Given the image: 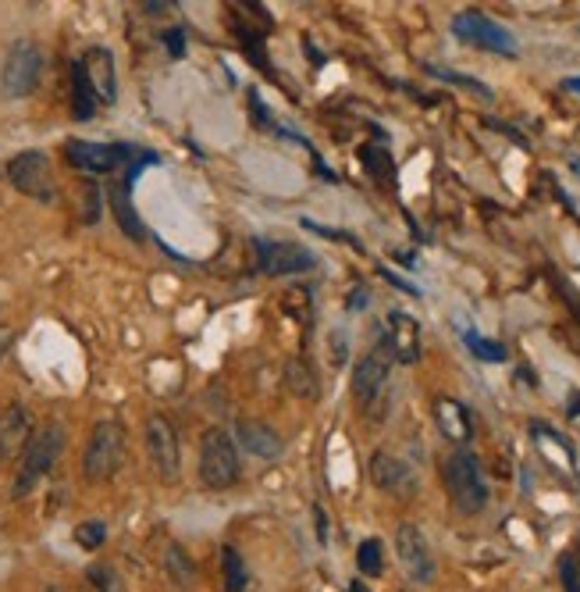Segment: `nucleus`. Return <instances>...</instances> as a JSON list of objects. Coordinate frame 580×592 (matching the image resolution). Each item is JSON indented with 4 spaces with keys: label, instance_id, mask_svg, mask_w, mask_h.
Returning <instances> with one entry per match:
<instances>
[{
    "label": "nucleus",
    "instance_id": "obj_1",
    "mask_svg": "<svg viewBox=\"0 0 580 592\" xmlns=\"http://www.w3.org/2000/svg\"><path fill=\"white\" fill-rule=\"evenodd\" d=\"M61 450H65V428L58 421H50V425L40 428V433H32L29 446L22 450V457H18V475H14L11 496L26 499L53 472V464H58Z\"/></svg>",
    "mask_w": 580,
    "mask_h": 592
},
{
    "label": "nucleus",
    "instance_id": "obj_2",
    "mask_svg": "<svg viewBox=\"0 0 580 592\" xmlns=\"http://www.w3.org/2000/svg\"><path fill=\"white\" fill-rule=\"evenodd\" d=\"M442 482H445V493H449L452 504H456V511H463V514L484 511L488 482H484V472H481V460L470 450H456V454L445 457Z\"/></svg>",
    "mask_w": 580,
    "mask_h": 592
},
{
    "label": "nucleus",
    "instance_id": "obj_3",
    "mask_svg": "<svg viewBox=\"0 0 580 592\" xmlns=\"http://www.w3.org/2000/svg\"><path fill=\"white\" fill-rule=\"evenodd\" d=\"M243 475L239 450H235V439L225 428H207L204 439H199V478H204L207 489H232Z\"/></svg>",
    "mask_w": 580,
    "mask_h": 592
},
{
    "label": "nucleus",
    "instance_id": "obj_4",
    "mask_svg": "<svg viewBox=\"0 0 580 592\" xmlns=\"http://www.w3.org/2000/svg\"><path fill=\"white\" fill-rule=\"evenodd\" d=\"M121 464H125V428L111 418L97 421L82 454V475L89 482H107L121 472Z\"/></svg>",
    "mask_w": 580,
    "mask_h": 592
},
{
    "label": "nucleus",
    "instance_id": "obj_5",
    "mask_svg": "<svg viewBox=\"0 0 580 592\" xmlns=\"http://www.w3.org/2000/svg\"><path fill=\"white\" fill-rule=\"evenodd\" d=\"M8 178L18 193L32 196L40 204L58 201V178H53V165L43 151H26L8 161Z\"/></svg>",
    "mask_w": 580,
    "mask_h": 592
},
{
    "label": "nucleus",
    "instance_id": "obj_6",
    "mask_svg": "<svg viewBox=\"0 0 580 592\" xmlns=\"http://www.w3.org/2000/svg\"><path fill=\"white\" fill-rule=\"evenodd\" d=\"M43 76V50L32 40H14L8 47L4 68H0V86L8 97H29Z\"/></svg>",
    "mask_w": 580,
    "mask_h": 592
},
{
    "label": "nucleus",
    "instance_id": "obj_7",
    "mask_svg": "<svg viewBox=\"0 0 580 592\" xmlns=\"http://www.w3.org/2000/svg\"><path fill=\"white\" fill-rule=\"evenodd\" d=\"M452 32L460 36L463 43L478 47V50H492V54H505V58H517V40L513 32L499 26L495 18H488L481 11H463L452 18Z\"/></svg>",
    "mask_w": 580,
    "mask_h": 592
},
{
    "label": "nucleus",
    "instance_id": "obj_8",
    "mask_svg": "<svg viewBox=\"0 0 580 592\" xmlns=\"http://www.w3.org/2000/svg\"><path fill=\"white\" fill-rule=\"evenodd\" d=\"M395 557H399V564H403L406 579L416 582V585H431L434 575H439L427 535L416 525H399V532H395Z\"/></svg>",
    "mask_w": 580,
    "mask_h": 592
},
{
    "label": "nucleus",
    "instance_id": "obj_9",
    "mask_svg": "<svg viewBox=\"0 0 580 592\" xmlns=\"http://www.w3.org/2000/svg\"><path fill=\"white\" fill-rule=\"evenodd\" d=\"M142 439H147V454L160 482H175L178 478V464H183V450H178V436L175 425L165 415H150L147 428H142Z\"/></svg>",
    "mask_w": 580,
    "mask_h": 592
},
{
    "label": "nucleus",
    "instance_id": "obj_10",
    "mask_svg": "<svg viewBox=\"0 0 580 592\" xmlns=\"http://www.w3.org/2000/svg\"><path fill=\"white\" fill-rule=\"evenodd\" d=\"M382 347L392 353V361H399V365H416V361H421V326H416V318L406 314V311H392Z\"/></svg>",
    "mask_w": 580,
    "mask_h": 592
},
{
    "label": "nucleus",
    "instance_id": "obj_11",
    "mask_svg": "<svg viewBox=\"0 0 580 592\" xmlns=\"http://www.w3.org/2000/svg\"><path fill=\"white\" fill-rule=\"evenodd\" d=\"M389 368H392V353L385 347H374L364 361L356 365V371H353V397L360 400V407H371L377 397H382V389L389 382Z\"/></svg>",
    "mask_w": 580,
    "mask_h": 592
},
{
    "label": "nucleus",
    "instance_id": "obj_12",
    "mask_svg": "<svg viewBox=\"0 0 580 592\" xmlns=\"http://www.w3.org/2000/svg\"><path fill=\"white\" fill-rule=\"evenodd\" d=\"M257 254L267 275H303L317 264V258L299 243H257Z\"/></svg>",
    "mask_w": 580,
    "mask_h": 592
},
{
    "label": "nucleus",
    "instance_id": "obj_13",
    "mask_svg": "<svg viewBox=\"0 0 580 592\" xmlns=\"http://www.w3.org/2000/svg\"><path fill=\"white\" fill-rule=\"evenodd\" d=\"M82 71L89 79L97 104H115L118 100V76H115V54L107 47H89L82 58Z\"/></svg>",
    "mask_w": 580,
    "mask_h": 592
},
{
    "label": "nucleus",
    "instance_id": "obj_14",
    "mask_svg": "<svg viewBox=\"0 0 580 592\" xmlns=\"http://www.w3.org/2000/svg\"><path fill=\"white\" fill-rule=\"evenodd\" d=\"M371 482L389 496H413L416 493V478L410 472V464L385 454V450H377L371 457Z\"/></svg>",
    "mask_w": 580,
    "mask_h": 592
},
{
    "label": "nucleus",
    "instance_id": "obj_15",
    "mask_svg": "<svg viewBox=\"0 0 580 592\" xmlns=\"http://www.w3.org/2000/svg\"><path fill=\"white\" fill-rule=\"evenodd\" d=\"M32 439V421H29V410L22 404H11L4 407V415H0V460H11V457H22V450Z\"/></svg>",
    "mask_w": 580,
    "mask_h": 592
},
{
    "label": "nucleus",
    "instance_id": "obj_16",
    "mask_svg": "<svg viewBox=\"0 0 580 592\" xmlns=\"http://www.w3.org/2000/svg\"><path fill=\"white\" fill-rule=\"evenodd\" d=\"M68 161L79 172L89 175H107L118 168L121 161V147H104V143H86V139H71L68 143Z\"/></svg>",
    "mask_w": 580,
    "mask_h": 592
},
{
    "label": "nucleus",
    "instance_id": "obj_17",
    "mask_svg": "<svg viewBox=\"0 0 580 592\" xmlns=\"http://www.w3.org/2000/svg\"><path fill=\"white\" fill-rule=\"evenodd\" d=\"M235 436H239V446L246 454L260 457V460H275L282 454V439L271 425L264 421H253V418H243L235 425Z\"/></svg>",
    "mask_w": 580,
    "mask_h": 592
},
{
    "label": "nucleus",
    "instance_id": "obj_18",
    "mask_svg": "<svg viewBox=\"0 0 580 592\" xmlns=\"http://www.w3.org/2000/svg\"><path fill=\"white\" fill-rule=\"evenodd\" d=\"M434 421H439L442 436L452 439V443H466L470 433H474V425H470L466 407H463L460 400H449V397H442L439 404H434Z\"/></svg>",
    "mask_w": 580,
    "mask_h": 592
},
{
    "label": "nucleus",
    "instance_id": "obj_19",
    "mask_svg": "<svg viewBox=\"0 0 580 592\" xmlns=\"http://www.w3.org/2000/svg\"><path fill=\"white\" fill-rule=\"evenodd\" d=\"M285 386L296 400H306V404H314L321 397L317 371L311 368V361H303V357H293V361L285 365Z\"/></svg>",
    "mask_w": 580,
    "mask_h": 592
},
{
    "label": "nucleus",
    "instance_id": "obj_20",
    "mask_svg": "<svg viewBox=\"0 0 580 592\" xmlns=\"http://www.w3.org/2000/svg\"><path fill=\"white\" fill-rule=\"evenodd\" d=\"M71 107H76V118H94L97 111V97H94V89H89L82 61L71 68Z\"/></svg>",
    "mask_w": 580,
    "mask_h": 592
},
{
    "label": "nucleus",
    "instance_id": "obj_21",
    "mask_svg": "<svg viewBox=\"0 0 580 592\" xmlns=\"http://www.w3.org/2000/svg\"><path fill=\"white\" fill-rule=\"evenodd\" d=\"M165 567H168V575H171L178 585H193V579H196V564L186 557L183 546H168V550H165Z\"/></svg>",
    "mask_w": 580,
    "mask_h": 592
},
{
    "label": "nucleus",
    "instance_id": "obj_22",
    "mask_svg": "<svg viewBox=\"0 0 580 592\" xmlns=\"http://www.w3.org/2000/svg\"><path fill=\"white\" fill-rule=\"evenodd\" d=\"M222 567H225V589L228 592H243L246 589V564L239 557V550L225 546L222 550Z\"/></svg>",
    "mask_w": 580,
    "mask_h": 592
},
{
    "label": "nucleus",
    "instance_id": "obj_23",
    "mask_svg": "<svg viewBox=\"0 0 580 592\" xmlns=\"http://www.w3.org/2000/svg\"><path fill=\"white\" fill-rule=\"evenodd\" d=\"M86 582L94 592H125V582L111 564H94L86 571Z\"/></svg>",
    "mask_w": 580,
    "mask_h": 592
},
{
    "label": "nucleus",
    "instance_id": "obj_24",
    "mask_svg": "<svg viewBox=\"0 0 580 592\" xmlns=\"http://www.w3.org/2000/svg\"><path fill=\"white\" fill-rule=\"evenodd\" d=\"M356 567H360V575H367V579L382 575V543H377V540H364V543H360Z\"/></svg>",
    "mask_w": 580,
    "mask_h": 592
},
{
    "label": "nucleus",
    "instance_id": "obj_25",
    "mask_svg": "<svg viewBox=\"0 0 580 592\" xmlns=\"http://www.w3.org/2000/svg\"><path fill=\"white\" fill-rule=\"evenodd\" d=\"M111 196H115V214H118L121 229H125V232H132V236L139 240V236H142V225H139V219H136V214H132V207H129V190H125V186H118Z\"/></svg>",
    "mask_w": 580,
    "mask_h": 592
},
{
    "label": "nucleus",
    "instance_id": "obj_26",
    "mask_svg": "<svg viewBox=\"0 0 580 592\" xmlns=\"http://www.w3.org/2000/svg\"><path fill=\"white\" fill-rule=\"evenodd\" d=\"M466 347L474 350V357H481V361H505V347L502 343H492V339H481L474 332H466Z\"/></svg>",
    "mask_w": 580,
    "mask_h": 592
},
{
    "label": "nucleus",
    "instance_id": "obj_27",
    "mask_svg": "<svg viewBox=\"0 0 580 592\" xmlns=\"http://www.w3.org/2000/svg\"><path fill=\"white\" fill-rule=\"evenodd\" d=\"M104 540H107V525H104V522H82V525L76 528V543H79L82 550H100Z\"/></svg>",
    "mask_w": 580,
    "mask_h": 592
},
{
    "label": "nucleus",
    "instance_id": "obj_28",
    "mask_svg": "<svg viewBox=\"0 0 580 592\" xmlns=\"http://www.w3.org/2000/svg\"><path fill=\"white\" fill-rule=\"evenodd\" d=\"M559 571H563V585H567V592H580V571H577V561H573V557H563Z\"/></svg>",
    "mask_w": 580,
    "mask_h": 592
},
{
    "label": "nucleus",
    "instance_id": "obj_29",
    "mask_svg": "<svg viewBox=\"0 0 580 592\" xmlns=\"http://www.w3.org/2000/svg\"><path fill=\"white\" fill-rule=\"evenodd\" d=\"M165 40H168L171 54H175V58H178V54H183V32H178V29H171V32L165 36Z\"/></svg>",
    "mask_w": 580,
    "mask_h": 592
},
{
    "label": "nucleus",
    "instance_id": "obj_30",
    "mask_svg": "<svg viewBox=\"0 0 580 592\" xmlns=\"http://www.w3.org/2000/svg\"><path fill=\"white\" fill-rule=\"evenodd\" d=\"M567 89H570V94H580V76H577V79H567Z\"/></svg>",
    "mask_w": 580,
    "mask_h": 592
},
{
    "label": "nucleus",
    "instance_id": "obj_31",
    "mask_svg": "<svg viewBox=\"0 0 580 592\" xmlns=\"http://www.w3.org/2000/svg\"><path fill=\"white\" fill-rule=\"evenodd\" d=\"M4 350H8V336L0 332V357H4Z\"/></svg>",
    "mask_w": 580,
    "mask_h": 592
},
{
    "label": "nucleus",
    "instance_id": "obj_32",
    "mask_svg": "<svg viewBox=\"0 0 580 592\" xmlns=\"http://www.w3.org/2000/svg\"><path fill=\"white\" fill-rule=\"evenodd\" d=\"M47 592H68V589H61V585H50Z\"/></svg>",
    "mask_w": 580,
    "mask_h": 592
},
{
    "label": "nucleus",
    "instance_id": "obj_33",
    "mask_svg": "<svg viewBox=\"0 0 580 592\" xmlns=\"http://www.w3.org/2000/svg\"><path fill=\"white\" fill-rule=\"evenodd\" d=\"M353 592H367V589L364 585H353Z\"/></svg>",
    "mask_w": 580,
    "mask_h": 592
}]
</instances>
